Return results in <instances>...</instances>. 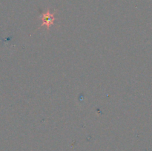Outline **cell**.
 I'll use <instances>...</instances> for the list:
<instances>
[{"mask_svg": "<svg viewBox=\"0 0 152 151\" xmlns=\"http://www.w3.org/2000/svg\"><path fill=\"white\" fill-rule=\"evenodd\" d=\"M54 14H55V13L50 11V10H48L45 13H42V14L40 16V19H41L42 22L41 26L45 25L48 27V29H49V27L54 25V21L56 20L55 17H54Z\"/></svg>", "mask_w": 152, "mask_h": 151, "instance_id": "6da1fadb", "label": "cell"}]
</instances>
